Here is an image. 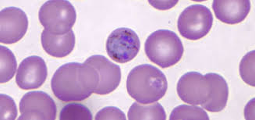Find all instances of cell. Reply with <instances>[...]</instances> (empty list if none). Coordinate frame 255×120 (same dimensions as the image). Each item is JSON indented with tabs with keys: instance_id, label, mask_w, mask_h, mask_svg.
<instances>
[{
	"instance_id": "obj_21",
	"label": "cell",
	"mask_w": 255,
	"mask_h": 120,
	"mask_svg": "<svg viewBox=\"0 0 255 120\" xmlns=\"http://www.w3.org/2000/svg\"><path fill=\"white\" fill-rule=\"evenodd\" d=\"M95 120H126V116L122 110L114 106H108L103 108V110L98 112Z\"/></svg>"
},
{
	"instance_id": "obj_11",
	"label": "cell",
	"mask_w": 255,
	"mask_h": 120,
	"mask_svg": "<svg viewBox=\"0 0 255 120\" xmlns=\"http://www.w3.org/2000/svg\"><path fill=\"white\" fill-rule=\"evenodd\" d=\"M48 76L45 60L40 56H29L23 59L16 74V84L21 89H37L43 85Z\"/></svg>"
},
{
	"instance_id": "obj_10",
	"label": "cell",
	"mask_w": 255,
	"mask_h": 120,
	"mask_svg": "<svg viewBox=\"0 0 255 120\" xmlns=\"http://www.w3.org/2000/svg\"><path fill=\"white\" fill-rule=\"evenodd\" d=\"M85 63L93 67L99 74V85L94 93L107 95L117 89L121 80V67L118 65L99 55L91 56L87 59Z\"/></svg>"
},
{
	"instance_id": "obj_3",
	"label": "cell",
	"mask_w": 255,
	"mask_h": 120,
	"mask_svg": "<svg viewBox=\"0 0 255 120\" xmlns=\"http://www.w3.org/2000/svg\"><path fill=\"white\" fill-rule=\"evenodd\" d=\"M144 49L147 58L162 68L176 65L184 52L180 38L169 30H158L152 33L146 41Z\"/></svg>"
},
{
	"instance_id": "obj_6",
	"label": "cell",
	"mask_w": 255,
	"mask_h": 120,
	"mask_svg": "<svg viewBox=\"0 0 255 120\" xmlns=\"http://www.w3.org/2000/svg\"><path fill=\"white\" fill-rule=\"evenodd\" d=\"M106 49L109 56L114 61L118 63H128L139 53L140 38L131 29H116L107 38Z\"/></svg>"
},
{
	"instance_id": "obj_14",
	"label": "cell",
	"mask_w": 255,
	"mask_h": 120,
	"mask_svg": "<svg viewBox=\"0 0 255 120\" xmlns=\"http://www.w3.org/2000/svg\"><path fill=\"white\" fill-rule=\"evenodd\" d=\"M205 76L210 83L211 93L208 102L201 106L209 112L222 111L228 101L229 88L227 81L221 75L215 73H209Z\"/></svg>"
},
{
	"instance_id": "obj_16",
	"label": "cell",
	"mask_w": 255,
	"mask_h": 120,
	"mask_svg": "<svg viewBox=\"0 0 255 120\" xmlns=\"http://www.w3.org/2000/svg\"><path fill=\"white\" fill-rule=\"evenodd\" d=\"M16 63L14 54L6 47L0 46V82L10 81L16 74Z\"/></svg>"
},
{
	"instance_id": "obj_15",
	"label": "cell",
	"mask_w": 255,
	"mask_h": 120,
	"mask_svg": "<svg viewBox=\"0 0 255 120\" xmlns=\"http://www.w3.org/2000/svg\"><path fill=\"white\" fill-rule=\"evenodd\" d=\"M128 119L129 120H165L166 113L163 106L159 103L142 105L135 103L129 108Z\"/></svg>"
},
{
	"instance_id": "obj_18",
	"label": "cell",
	"mask_w": 255,
	"mask_h": 120,
	"mask_svg": "<svg viewBox=\"0 0 255 120\" xmlns=\"http://www.w3.org/2000/svg\"><path fill=\"white\" fill-rule=\"evenodd\" d=\"M92 119L90 110L79 103L66 105L59 115V120H92Z\"/></svg>"
},
{
	"instance_id": "obj_7",
	"label": "cell",
	"mask_w": 255,
	"mask_h": 120,
	"mask_svg": "<svg viewBox=\"0 0 255 120\" xmlns=\"http://www.w3.org/2000/svg\"><path fill=\"white\" fill-rule=\"evenodd\" d=\"M19 120H54L57 107L50 95L43 92H30L23 95L20 103Z\"/></svg>"
},
{
	"instance_id": "obj_13",
	"label": "cell",
	"mask_w": 255,
	"mask_h": 120,
	"mask_svg": "<svg viewBox=\"0 0 255 120\" xmlns=\"http://www.w3.org/2000/svg\"><path fill=\"white\" fill-rule=\"evenodd\" d=\"M41 45L47 53L56 58H63L70 55L75 46V35L71 30L63 35L51 34L44 30L41 34Z\"/></svg>"
},
{
	"instance_id": "obj_19",
	"label": "cell",
	"mask_w": 255,
	"mask_h": 120,
	"mask_svg": "<svg viewBox=\"0 0 255 120\" xmlns=\"http://www.w3.org/2000/svg\"><path fill=\"white\" fill-rule=\"evenodd\" d=\"M255 51L246 54L240 64V74L243 81L251 86H255Z\"/></svg>"
},
{
	"instance_id": "obj_12",
	"label": "cell",
	"mask_w": 255,
	"mask_h": 120,
	"mask_svg": "<svg viewBox=\"0 0 255 120\" xmlns=\"http://www.w3.org/2000/svg\"><path fill=\"white\" fill-rule=\"evenodd\" d=\"M212 9L218 20L227 24H237L246 19L251 2L249 0H215Z\"/></svg>"
},
{
	"instance_id": "obj_20",
	"label": "cell",
	"mask_w": 255,
	"mask_h": 120,
	"mask_svg": "<svg viewBox=\"0 0 255 120\" xmlns=\"http://www.w3.org/2000/svg\"><path fill=\"white\" fill-rule=\"evenodd\" d=\"M0 101V119L2 120H15L17 117V109L14 100L9 95L1 94Z\"/></svg>"
},
{
	"instance_id": "obj_5",
	"label": "cell",
	"mask_w": 255,
	"mask_h": 120,
	"mask_svg": "<svg viewBox=\"0 0 255 120\" xmlns=\"http://www.w3.org/2000/svg\"><path fill=\"white\" fill-rule=\"evenodd\" d=\"M213 16L205 5H192L186 8L178 19V30L183 38L197 41L204 38L212 29Z\"/></svg>"
},
{
	"instance_id": "obj_17",
	"label": "cell",
	"mask_w": 255,
	"mask_h": 120,
	"mask_svg": "<svg viewBox=\"0 0 255 120\" xmlns=\"http://www.w3.org/2000/svg\"><path fill=\"white\" fill-rule=\"evenodd\" d=\"M170 120H209V115L202 108L181 105L175 108L171 113Z\"/></svg>"
},
{
	"instance_id": "obj_1",
	"label": "cell",
	"mask_w": 255,
	"mask_h": 120,
	"mask_svg": "<svg viewBox=\"0 0 255 120\" xmlns=\"http://www.w3.org/2000/svg\"><path fill=\"white\" fill-rule=\"evenodd\" d=\"M97 70L86 63H69L59 67L52 77L51 87L55 96L63 102L85 100L99 85Z\"/></svg>"
},
{
	"instance_id": "obj_8",
	"label": "cell",
	"mask_w": 255,
	"mask_h": 120,
	"mask_svg": "<svg viewBox=\"0 0 255 120\" xmlns=\"http://www.w3.org/2000/svg\"><path fill=\"white\" fill-rule=\"evenodd\" d=\"M177 93L184 103L203 106L210 96V83L200 73L188 72L178 81Z\"/></svg>"
},
{
	"instance_id": "obj_4",
	"label": "cell",
	"mask_w": 255,
	"mask_h": 120,
	"mask_svg": "<svg viewBox=\"0 0 255 120\" xmlns=\"http://www.w3.org/2000/svg\"><path fill=\"white\" fill-rule=\"evenodd\" d=\"M40 23L51 34L63 35L71 31L77 19L74 5L67 0H50L39 13Z\"/></svg>"
},
{
	"instance_id": "obj_2",
	"label": "cell",
	"mask_w": 255,
	"mask_h": 120,
	"mask_svg": "<svg viewBox=\"0 0 255 120\" xmlns=\"http://www.w3.org/2000/svg\"><path fill=\"white\" fill-rule=\"evenodd\" d=\"M127 89L139 103L151 104L164 97L168 89L167 79L159 69L152 65H140L129 72Z\"/></svg>"
},
{
	"instance_id": "obj_9",
	"label": "cell",
	"mask_w": 255,
	"mask_h": 120,
	"mask_svg": "<svg viewBox=\"0 0 255 120\" xmlns=\"http://www.w3.org/2000/svg\"><path fill=\"white\" fill-rule=\"evenodd\" d=\"M28 18L24 11L8 7L0 12V42L5 45L16 43L24 37L28 29Z\"/></svg>"
}]
</instances>
